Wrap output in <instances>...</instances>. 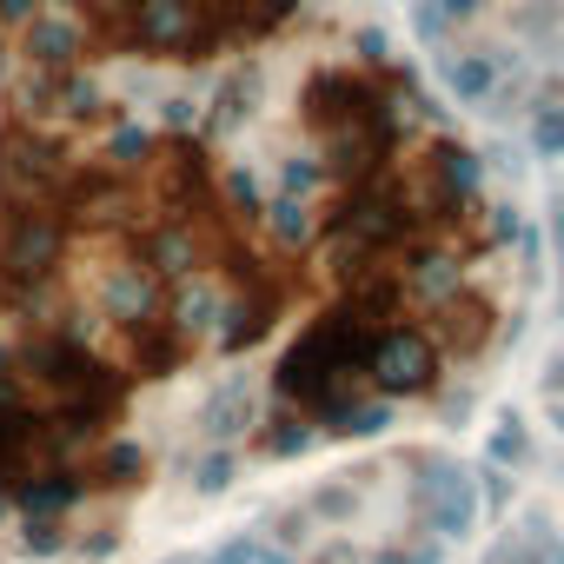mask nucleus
Listing matches in <instances>:
<instances>
[{
    "instance_id": "nucleus-6",
    "label": "nucleus",
    "mask_w": 564,
    "mask_h": 564,
    "mask_svg": "<svg viewBox=\"0 0 564 564\" xmlns=\"http://www.w3.org/2000/svg\"><path fill=\"white\" fill-rule=\"evenodd\" d=\"M313 445V425H306V412H293V405H272V419H265V432H259V452L265 458H293V452H306Z\"/></svg>"
},
{
    "instance_id": "nucleus-17",
    "label": "nucleus",
    "mask_w": 564,
    "mask_h": 564,
    "mask_svg": "<svg viewBox=\"0 0 564 564\" xmlns=\"http://www.w3.org/2000/svg\"><path fill=\"white\" fill-rule=\"evenodd\" d=\"M544 564H564V551H557V544H544Z\"/></svg>"
},
{
    "instance_id": "nucleus-13",
    "label": "nucleus",
    "mask_w": 564,
    "mask_h": 564,
    "mask_svg": "<svg viewBox=\"0 0 564 564\" xmlns=\"http://www.w3.org/2000/svg\"><path fill=\"white\" fill-rule=\"evenodd\" d=\"M485 8V0H438V14H445V28H458V21H471Z\"/></svg>"
},
{
    "instance_id": "nucleus-16",
    "label": "nucleus",
    "mask_w": 564,
    "mask_h": 564,
    "mask_svg": "<svg viewBox=\"0 0 564 564\" xmlns=\"http://www.w3.org/2000/svg\"><path fill=\"white\" fill-rule=\"evenodd\" d=\"M544 386H551V392H564V359L551 366V379H544Z\"/></svg>"
},
{
    "instance_id": "nucleus-10",
    "label": "nucleus",
    "mask_w": 564,
    "mask_h": 564,
    "mask_svg": "<svg viewBox=\"0 0 564 564\" xmlns=\"http://www.w3.org/2000/svg\"><path fill=\"white\" fill-rule=\"evenodd\" d=\"M531 147H538V160H557V153H564V107H538Z\"/></svg>"
},
{
    "instance_id": "nucleus-12",
    "label": "nucleus",
    "mask_w": 564,
    "mask_h": 564,
    "mask_svg": "<svg viewBox=\"0 0 564 564\" xmlns=\"http://www.w3.org/2000/svg\"><path fill=\"white\" fill-rule=\"evenodd\" d=\"M226 485H232V458H226V452L199 458V491H226Z\"/></svg>"
},
{
    "instance_id": "nucleus-8",
    "label": "nucleus",
    "mask_w": 564,
    "mask_h": 564,
    "mask_svg": "<svg viewBox=\"0 0 564 564\" xmlns=\"http://www.w3.org/2000/svg\"><path fill=\"white\" fill-rule=\"evenodd\" d=\"M386 425H392V399L372 392V399H352V405L326 425V438H372V432H386Z\"/></svg>"
},
{
    "instance_id": "nucleus-7",
    "label": "nucleus",
    "mask_w": 564,
    "mask_h": 564,
    "mask_svg": "<svg viewBox=\"0 0 564 564\" xmlns=\"http://www.w3.org/2000/svg\"><path fill=\"white\" fill-rule=\"evenodd\" d=\"M445 87H452L458 100H485V94L498 87V61H485V54H452V61H445Z\"/></svg>"
},
{
    "instance_id": "nucleus-14",
    "label": "nucleus",
    "mask_w": 564,
    "mask_h": 564,
    "mask_svg": "<svg viewBox=\"0 0 564 564\" xmlns=\"http://www.w3.org/2000/svg\"><path fill=\"white\" fill-rule=\"evenodd\" d=\"M485 498L505 505V498H511V478H505V471H485Z\"/></svg>"
},
{
    "instance_id": "nucleus-2",
    "label": "nucleus",
    "mask_w": 564,
    "mask_h": 564,
    "mask_svg": "<svg viewBox=\"0 0 564 564\" xmlns=\"http://www.w3.org/2000/svg\"><path fill=\"white\" fill-rule=\"evenodd\" d=\"M419 326L432 333V346H438L445 359H471V352L491 339V300H485V293L471 286V279H465V286H458L452 300H438Z\"/></svg>"
},
{
    "instance_id": "nucleus-4",
    "label": "nucleus",
    "mask_w": 564,
    "mask_h": 564,
    "mask_svg": "<svg viewBox=\"0 0 564 564\" xmlns=\"http://www.w3.org/2000/svg\"><path fill=\"white\" fill-rule=\"evenodd\" d=\"M80 485L87 491H133L140 485V471H147V458H140V445H94V452H80Z\"/></svg>"
},
{
    "instance_id": "nucleus-3",
    "label": "nucleus",
    "mask_w": 564,
    "mask_h": 564,
    "mask_svg": "<svg viewBox=\"0 0 564 564\" xmlns=\"http://www.w3.org/2000/svg\"><path fill=\"white\" fill-rule=\"evenodd\" d=\"M419 505H425V524H432L438 538H458V531L471 524V485H465L452 465H432V471L419 478Z\"/></svg>"
},
{
    "instance_id": "nucleus-9",
    "label": "nucleus",
    "mask_w": 564,
    "mask_h": 564,
    "mask_svg": "<svg viewBox=\"0 0 564 564\" xmlns=\"http://www.w3.org/2000/svg\"><path fill=\"white\" fill-rule=\"evenodd\" d=\"M246 419H252V386H246V379H232V386L213 399L206 432H213V438H232V432H246Z\"/></svg>"
},
{
    "instance_id": "nucleus-5",
    "label": "nucleus",
    "mask_w": 564,
    "mask_h": 564,
    "mask_svg": "<svg viewBox=\"0 0 564 564\" xmlns=\"http://www.w3.org/2000/svg\"><path fill=\"white\" fill-rule=\"evenodd\" d=\"M28 518H67L80 498H87V485H80V471H34L28 485H14L8 491Z\"/></svg>"
},
{
    "instance_id": "nucleus-11",
    "label": "nucleus",
    "mask_w": 564,
    "mask_h": 564,
    "mask_svg": "<svg viewBox=\"0 0 564 564\" xmlns=\"http://www.w3.org/2000/svg\"><path fill=\"white\" fill-rule=\"evenodd\" d=\"M524 452H531V438H524V425H518V419H505V425L491 432V445H485V458H491V465H518Z\"/></svg>"
},
{
    "instance_id": "nucleus-15",
    "label": "nucleus",
    "mask_w": 564,
    "mask_h": 564,
    "mask_svg": "<svg viewBox=\"0 0 564 564\" xmlns=\"http://www.w3.org/2000/svg\"><path fill=\"white\" fill-rule=\"evenodd\" d=\"M319 564H359V551H333V557H319Z\"/></svg>"
},
{
    "instance_id": "nucleus-1",
    "label": "nucleus",
    "mask_w": 564,
    "mask_h": 564,
    "mask_svg": "<svg viewBox=\"0 0 564 564\" xmlns=\"http://www.w3.org/2000/svg\"><path fill=\"white\" fill-rule=\"evenodd\" d=\"M438 372H445V352L432 346V333L419 319L366 326V386L379 399H419L438 386Z\"/></svg>"
}]
</instances>
